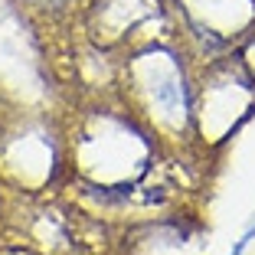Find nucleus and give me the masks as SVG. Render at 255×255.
I'll use <instances>...</instances> for the list:
<instances>
[{"label": "nucleus", "instance_id": "f257e3e1", "mask_svg": "<svg viewBox=\"0 0 255 255\" xmlns=\"http://www.w3.org/2000/svg\"><path fill=\"white\" fill-rule=\"evenodd\" d=\"M242 56H246V66H249V72H252V79H255V33L246 39V49H242Z\"/></svg>", "mask_w": 255, "mask_h": 255}]
</instances>
